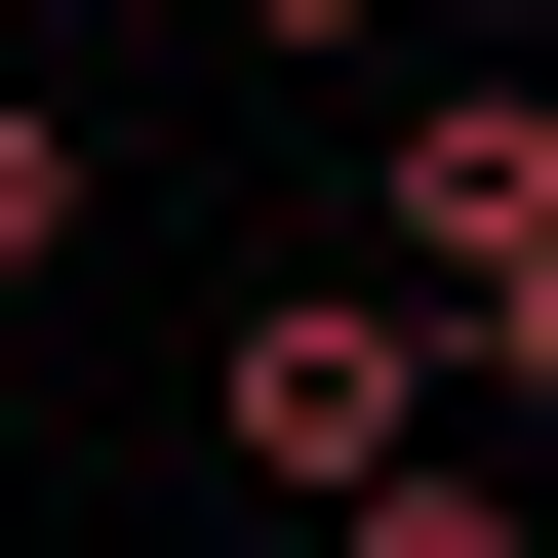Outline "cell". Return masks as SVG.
I'll return each mask as SVG.
<instances>
[{"instance_id": "3", "label": "cell", "mask_w": 558, "mask_h": 558, "mask_svg": "<svg viewBox=\"0 0 558 558\" xmlns=\"http://www.w3.org/2000/svg\"><path fill=\"white\" fill-rule=\"evenodd\" d=\"M0 279H81V120H40V81H0Z\"/></svg>"}, {"instance_id": "4", "label": "cell", "mask_w": 558, "mask_h": 558, "mask_svg": "<svg viewBox=\"0 0 558 558\" xmlns=\"http://www.w3.org/2000/svg\"><path fill=\"white\" fill-rule=\"evenodd\" d=\"M319 558H519V478H360V519H319Z\"/></svg>"}, {"instance_id": "2", "label": "cell", "mask_w": 558, "mask_h": 558, "mask_svg": "<svg viewBox=\"0 0 558 558\" xmlns=\"http://www.w3.org/2000/svg\"><path fill=\"white\" fill-rule=\"evenodd\" d=\"M199 439H240V478H279V519H360V478H439V360H399L360 279H279L240 360H199Z\"/></svg>"}, {"instance_id": "5", "label": "cell", "mask_w": 558, "mask_h": 558, "mask_svg": "<svg viewBox=\"0 0 558 558\" xmlns=\"http://www.w3.org/2000/svg\"><path fill=\"white\" fill-rule=\"evenodd\" d=\"M0 40H40V0H0Z\"/></svg>"}, {"instance_id": "1", "label": "cell", "mask_w": 558, "mask_h": 558, "mask_svg": "<svg viewBox=\"0 0 558 558\" xmlns=\"http://www.w3.org/2000/svg\"><path fill=\"white\" fill-rule=\"evenodd\" d=\"M519 319H558V120H519V81H399V360L478 399Z\"/></svg>"}]
</instances>
